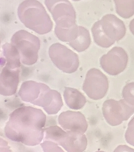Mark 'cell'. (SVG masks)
Wrapping results in <instances>:
<instances>
[{"label":"cell","instance_id":"cell-1","mask_svg":"<svg viewBox=\"0 0 134 152\" xmlns=\"http://www.w3.org/2000/svg\"><path fill=\"white\" fill-rule=\"evenodd\" d=\"M46 117L41 109L22 106L9 115L5 127L7 138L28 146L38 145L44 136Z\"/></svg>","mask_w":134,"mask_h":152},{"label":"cell","instance_id":"cell-2","mask_svg":"<svg viewBox=\"0 0 134 152\" xmlns=\"http://www.w3.org/2000/svg\"><path fill=\"white\" fill-rule=\"evenodd\" d=\"M18 94L23 101L42 107L49 115L57 114L63 105L60 93L44 83L25 81Z\"/></svg>","mask_w":134,"mask_h":152},{"label":"cell","instance_id":"cell-3","mask_svg":"<svg viewBox=\"0 0 134 152\" xmlns=\"http://www.w3.org/2000/svg\"><path fill=\"white\" fill-rule=\"evenodd\" d=\"M17 15L25 27L39 35L48 33L53 23L44 6L37 0H25L19 5Z\"/></svg>","mask_w":134,"mask_h":152},{"label":"cell","instance_id":"cell-4","mask_svg":"<svg viewBox=\"0 0 134 152\" xmlns=\"http://www.w3.org/2000/svg\"><path fill=\"white\" fill-rule=\"evenodd\" d=\"M91 31L97 45L109 48L125 37L126 28L122 20L114 14H108L94 23Z\"/></svg>","mask_w":134,"mask_h":152},{"label":"cell","instance_id":"cell-5","mask_svg":"<svg viewBox=\"0 0 134 152\" xmlns=\"http://www.w3.org/2000/svg\"><path fill=\"white\" fill-rule=\"evenodd\" d=\"M11 42L19 52L22 64L32 65L37 62L40 41L36 36L25 30H19L13 35Z\"/></svg>","mask_w":134,"mask_h":152},{"label":"cell","instance_id":"cell-6","mask_svg":"<svg viewBox=\"0 0 134 152\" xmlns=\"http://www.w3.org/2000/svg\"><path fill=\"white\" fill-rule=\"evenodd\" d=\"M44 4L55 22V29L68 28L76 25L75 10L68 0H44Z\"/></svg>","mask_w":134,"mask_h":152},{"label":"cell","instance_id":"cell-7","mask_svg":"<svg viewBox=\"0 0 134 152\" xmlns=\"http://www.w3.org/2000/svg\"><path fill=\"white\" fill-rule=\"evenodd\" d=\"M49 55L56 67L64 72L71 74L79 68L78 54L60 43H55L50 46Z\"/></svg>","mask_w":134,"mask_h":152},{"label":"cell","instance_id":"cell-8","mask_svg":"<svg viewBox=\"0 0 134 152\" xmlns=\"http://www.w3.org/2000/svg\"><path fill=\"white\" fill-rule=\"evenodd\" d=\"M50 139L68 152H83L87 145V140L84 134L71 131L66 132L58 126L51 131Z\"/></svg>","mask_w":134,"mask_h":152},{"label":"cell","instance_id":"cell-9","mask_svg":"<svg viewBox=\"0 0 134 152\" xmlns=\"http://www.w3.org/2000/svg\"><path fill=\"white\" fill-rule=\"evenodd\" d=\"M102 111L108 124L116 126L127 121L134 114V107L127 104L123 99L119 101L110 99L103 104Z\"/></svg>","mask_w":134,"mask_h":152},{"label":"cell","instance_id":"cell-10","mask_svg":"<svg viewBox=\"0 0 134 152\" xmlns=\"http://www.w3.org/2000/svg\"><path fill=\"white\" fill-rule=\"evenodd\" d=\"M109 88V81L99 69L92 68L88 70L83 85V90L89 98L97 100L105 96Z\"/></svg>","mask_w":134,"mask_h":152},{"label":"cell","instance_id":"cell-11","mask_svg":"<svg viewBox=\"0 0 134 152\" xmlns=\"http://www.w3.org/2000/svg\"><path fill=\"white\" fill-rule=\"evenodd\" d=\"M128 57L125 50L120 47L112 48L100 58V67L111 76H117L126 69Z\"/></svg>","mask_w":134,"mask_h":152},{"label":"cell","instance_id":"cell-12","mask_svg":"<svg viewBox=\"0 0 134 152\" xmlns=\"http://www.w3.org/2000/svg\"><path fill=\"white\" fill-rule=\"evenodd\" d=\"M58 122L66 132L71 131L84 134L88 128L86 118L79 112H63L59 115Z\"/></svg>","mask_w":134,"mask_h":152},{"label":"cell","instance_id":"cell-13","mask_svg":"<svg viewBox=\"0 0 134 152\" xmlns=\"http://www.w3.org/2000/svg\"><path fill=\"white\" fill-rule=\"evenodd\" d=\"M20 69L5 65L0 76V94L11 96L16 93L19 83Z\"/></svg>","mask_w":134,"mask_h":152},{"label":"cell","instance_id":"cell-14","mask_svg":"<svg viewBox=\"0 0 134 152\" xmlns=\"http://www.w3.org/2000/svg\"><path fill=\"white\" fill-rule=\"evenodd\" d=\"M64 98L69 108L79 110L82 108L87 103L86 97L76 89L65 87Z\"/></svg>","mask_w":134,"mask_h":152},{"label":"cell","instance_id":"cell-15","mask_svg":"<svg viewBox=\"0 0 134 152\" xmlns=\"http://www.w3.org/2000/svg\"><path fill=\"white\" fill-rule=\"evenodd\" d=\"M91 38L90 33L86 28L79 26V32L75 39L68 43V45L78 52L85 51L90 46Z\"/></svg>","mask_w":134,"mask_h":152},{"label":"cell","instance_id":"cell-16","mask_svg":"<svg viewBox=\"0 0 134 152\" xmlns=\"http://www.w3.org/2000/svg\"><path fill=\"white\" fill-rule=\"evenodd\" d=\"M2 49L6 61L5 65L14 68H20L21 61L17 49L9 43L3 45Z\"/></svg>","mask_w":134,"mask_h":152},{"label":"cell","instance_id":"cell-17","mask_svg":"<svg viewBox=\"0 0 134 152\" xmlns=\"http://www.w3.org/2000/svg\"><path fill=\"white\" fill-rule=\"evenodd\" d=\"M116 12L124 19H130L134 15V0H114Z\"/></svg>","mask_w":134,"mask_h":152},{"label":"cell","instance_id":"cell-18","mask_svg":"<svg viewBox=\"0 0 134 152\" xmlns=\"http://www.w3.org/2000/svg\"><path fill=\"white\" fill-rule=\"evenodd\" d=\"M122 96L126 103L134 107V82L128 83L124 87Z\"/></svg>","mask_w":134,"mask_h":152},{"label":"cell","instance_id":"cell-19","mask_svg":"<svg viewBox=\"0 0 134 152\" xmlns=\"http://www.w3.org/2000/svg\"><path fill=\"white\" fill-rule=\"evenodd\" d=\"M125 136L127 142L134 146V117L128 124Z\"/></svg>","mask_w":134,"mask_h":152},{"label":"cell","instance_id":"cell-20","mask_svg":"<svg viewBox=\"0 0 134 152\" xmlns=\"http://www.w3.org/2000/svg\"><path fill=\"white\" fill-rule=\"evenodd\" d=\"M41 146L44 152H64L58 144L51 141H45L41 144Z\"/></svg>","mask_w":134,"mask_h":152},{"label":"cell","instance_id":"cell-21","mask_svg":"<svg viewBox=\"0 0 134 152\" xmlns=\"http://www.w3.org/2000/svg\"><path fill=\"white\" fill-rule=\"evenodd\" d=\"M124 151H126V152H134V149L130 148L128 146H124V145H120V146H118L117 148L116 149L114 152H124Z\"/></svg>","mask_w":134,"mask_h":152},{"label":"cell","instance_id":"cell-22","mask_svg":"<svg viewBox=\"0 0 134 152\" xmlns=\"http://www.w3.org/2000/svg\"><path fill=\"white\" fill-rule=\"evenodd\" d=\"M129 28L131 32L134 36V18L130 22Z\"/></svg>","mask_w":134,"mask_h":152},{"label":"cell","instance_id":"cell-23","mask_svg":"<svg viewBox=\"0 0 134 152\" xmlns=\"http://www.w3.org/2000/svg\"><path fill=\"white\" fill-rule=\"evenodd\" d=\"M72 1H81V0H72Z\"/></svg>","mask_w":134,"mask_h":152}]
</instances>
